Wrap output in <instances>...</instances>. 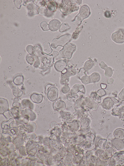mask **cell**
I'll return each instance as SVG.
<instances>
[{"label":"cell","mask_w":124,"mask_h":166,"mask_svg":"<svg viewBox=\"0 0 124 166\" xmlns=\"http://www.w3.org/2000/svg\"><path fill=\"white\" fill-rule=\"evenodd\" d=\"M98 94L100 96H103L105 94V92L104 90L103 89L99 90L97 92Z\"/></svg>","instance_id":"32"},{"label":"cell","mask_w":124,"mask_h":166,"mask_svg":"<svg viewBox=\"0 0 124 166\" xmlns=\"http://www.w3.org/2000/svg\"><path fill=\"white\" fill-rule=\"evenodd\" d=\"M58 94L57 89L55 87H52L48 91L47 94V97L50 100L53 101L57 99Z\"/></svg>","instance_id":"6"},{"label":"cell","mask_w":124,"mask_h":166,"mask_svg":"<svg viewBox=\"0 0 124 166\" xmlns=\"http://www.w3.org/2000/svg\"><path fill=\"white\" fill-rule=\"evenodd\" d=\"M48 9L51 11H54L57 8V4L54 1H51L47 5Z\"/></svg>","instance_id":"21"},{"label":"cell","mask_w":124,"mask_h":166,"mask_svg":"<svg viewBox=\"0 0 124 166\" xmlns=\"http://www.w3.org/2000/svg\"><path fill=\"white\" fill-rule=\"evenodd\" d=\"M82 82L84 84H87L91 82L90 77L85 75L83 76L81 78Z\"/></svg>","instance_id":"23"},{"label":"cell","mask_w":124,"mask_h":166,"mask_svg":"<svg viewBox=\"0 0 124 166\" xmlns=\"http://www.w3.org/2000/svg\"><path fill=\"white\" fill-rule=\"evenodd\" d=\"M114 135L116 138L123 140L124 139V130L118 129L114 132Z\"/></svg>","instance_id":"14"},{"label":"cell","mask_w":124,"mask_h":166,"mask_svg":"<svg viewBox=\"0 0 124 166\" xmlns=\"http://www.w3.org/2000/svg\"><path fill=\"white\" fill-rule=\"evenodd\" d=\"M34 47L32 46L29 45L27 46L26 48L27 51L31 55H32L33 53Z\"/></svg>","instance_id":"27"},{"label":"cell","mask_w":124,"mask_h":166,"mask_svg":"<svg viewBox=\"0 0 124 166\" xmlns=\"http://www.w3.org/2000/svg\"><path fill=\"white\" fill-rule=\"evenodd\" d=\"M93 64V63L92 61L91 60H88L85 63L84 68L85 70H88L92 67Z\"/></svg>","instance_id":"22"},{"label":"cell","mask_w":124,"mask_h":166,"mask_svg":"<svg viewBox=\"0 0 124 166\" xmlns=\"http://www.w3.org/2000/svg\"><path fill=\"white\" fill-rule=\"evenodd\" d=\"M41 51L43 53L46 54H51L52 51L50 44L49 43H46L41 46Z\"/></svg>","instance_id":"11"},{"label":"cell","mask_w":124,"mask_h":166,"mask_svg":"<svg viewBox=\"0 0 124 166\" xmlns=\"http://www.w3.org/2000/svg\"><path fill=\"white\" fill-rule=\"evenodd\" d=\"M90 77L91 82H97L99 81L100 78V74L96 72L93 73Z\"/></svg>","instance_id":"17"},{"label":"cell","mask_w":124,"mask_h":166,"mask_svg":"<svg viewBox=\"0 0 124 166\" xmlns=\"http://www.w3.org/2000/svg\"><path fill=\"white\" fill-rule=\"evenodd\" d=\"M119 99L121 101H124V88H123L119 94Z\"/></svg>","instance_id":"28"},{"label":"cell","mask_w":124,"mask_h":166,"mask_svg":"<svg viewBox=\"0 0 124 166\" xmlns=\"http://www.w3.org/2000/svg\"><path fill=\"white\" fill-rule=\"evenodd\" d=\"M84 90V88L83 85L77 84L74 85L71 90V92H76L78 91H81Z\"/></svg>","instance_id":"19"},{"label":"cell","mask_w":124,"mask_h":166,"mask_svg":"<svg viewBox=\"0 0 124 166\" xmlns=\"http://www.w3.org/2000/svg\"><path fill=\"white\" fill-rule=\"evenodd\" d=\"M75 49V45L70 43L67 44L59 51V56L61 57L70 59L71 58Z\"/></svg>","instance_id":"1"},{"label":"cell","mask_w":124,"mask_h":166,"mask_svg":"<svg viewBox=\"0 0 124 166\" xmlns=\"http://www.w3.org/2000/svg\"><path fill=\"white\" fill-rule=\"evenodd\" d=\"M67 65V63L64 60L61 59L56 62L54 64L55 69L59 72H62Z\"/></svg>","instance_id":"7"},{"label":"cell","mask_w":124,"mask_h":166,"mask_svg":"<svg viewBox=\"0 0 124 166\" xmlns=\"http://www.w3.org/2000/svg\"><path fill=\"white\" fill-rule=\"evenodd\" d=\"M112 143L118 150H121L124 148V142L122 140L116 138L112 141Z\"/></svg>","instance_id":"8"},{"label":"cell","mask_w":124,"mask_h":166,"mask_svg":"<svg viewBox=\"0 0 124 166\" xmlns=\"http://www.w3.org/2000/svg\"><path fill=\"white\" fill-rule=\"evenodd\" d=\"M33 104L29 100L26 99L23 100L21 103V106L25 107H31L33 106Z\"/></svg>","instance_id":"18"},{"label":"cell","mask_w":124,"mask_h":166,"mask_svg":"<svg viewBox=\"0 0 124 166\" xmlns=\"http://www.w3.org/2000/svg\"><path fill=\"white\" fill-rule=\"evenodd\" d=\"M71 38L70 34H66L58 38H55L52 41L51 46L54 48H55L59 46L64 47L70 41Z\"/></svg>","instance_id":"2"},{"label":"cell","mask_w":124,"mask_h":166,"mask_svg":"<svg viewBox=\"0 0 124 166\" xmlns=\"http://www.w3.org/2000/svg\"><path fill=\"white\" fill-rule=\"evenodd\" d=\"M104 15L107 18H109L111 17V13L109 11H106L104 13Z\"/></svg>","instance_id":"34"},{"label":"cell","mask_w":124,"mask_h":166,"mask_svg":"<svg viewBox=\"0 0 124 166\" xmlns=\"http://www.w3.org/2000/svg\"><path fill=\"white\" fill-rule=\"evenodd\" d=\"M41 27L44 31H46L49 29V25L47 22L45 21H43L41 22L40 24Z\"/></svg>","instance_id":"24"},{"label":"cell","mask_w":124,"mask_h":166,"mask_svg":"<svg viewBox=\"0 0 124 166\" xmlns=\"http://www.w3.org/2000/svg\"><path fill=\"white\" fill-rule=\"evenodd\" d=\"M60 25L59 21L56 19L52 20L49 24V29L51 31H55L58 29Z\"/></svg>","instance_id":"10"},{"label":"cell","mask_w":124,"mask_h":166,"mask_svg":"<svg viewBox=\"0 0 124 166\" xmlns=\"http://www.w3.org/2000/svg\"><path fill=\"white\" fill-rule=\"evenodd\" d=\"M113 103L112 100L110 98H107L104 100L103 105L104 108L109 109L112 107Z\"/></svg>","instance_id":"16"},{"label":"cell","mask_w":124,"mask_h":166,"mask_svg":"<svg viewBox=\"0 0 124 166\" xmlns=\"http://www.w3.org/2000/svg\"><path fill=\"white\" fill-rule=\"evenodd\" d=\"M26 60L27 62L31 65H32L34 62V59L33 57L31 56H27L26 57Z\"/></svg>","instance_id":"29"},{"label":"cell","mask_w":124,"mask_h":166,"mask_svg":"<svg viewBox=\"0 0 124 166\" xmlns=\"http://www.w3.org/2000/svg\"><path fill=\"white\" fill-rule=\"evenodd\" d=\"M70 89L69 87L67 85H64L62 88V91L64 93L68 92L69 91Z\"/></svg>","instance_id":"31"},{"label":"cell","mask_w":124,"mask_h":166,"mask_svg":"<svg viewBox=\"0 0 124 166\" xmlns=\"http://www.w3.org/2000/svg\"><path fill=\"white\" fill-rule=\"evenodd\" d=\"M90 14V10L88 7L84 5L81 7L79 13L76 18L78 21L81 22L84 18L87 17Z\"/></svg>","instance_id":"4"},{"label":"cell","mask_w":124,"mask_h":166,"mask_svg":"<svg viewBox=\"0 0 124 166\" xmlns=\"http://www.w3.org/2000/svg\"><path fill=\"white\" fill-rule=\"evenodd\" d=\"M111 38L114 41L117 43H124V29L120 28L113 33L112 35Z\"/></svg>","instance_id":"3"},{"label":"cell","mask_w":124,"mask_h":166,"mask_svg":"<svg viewBox=\"0 0 124 166\" xmlns=\"http://www.w3.org/2000/svg\"><path fill=\"white\" fill-rule=\"evenodd\" d=\"M47 9L46 7L44 6L40 7L38 9L39 14L40 15L45 16L46 14Z\"/></svg>","instance_id":"20"},{"label":"cell","mask_w":124,"mask_h":166,"mask_svg":"<svg viewBox=\"0 0 124 166\" xmlns=\"http://www.w3.org/2000/svg\"><path fill=\"white\" fill-rule=\"evenodd\" d=\"M31 98L34 102L39 103L42 102L43 96L42 94L34 93L31 95Z\"/></svg>","instance_id":"12"},{"label":"cell","mask_w":124,"mask_h":166,"mask_svg":"<svg viewBox=\"0 0 124 166\" xmlns=\"http://www.w3.org/2000/svg\"><path fill=\"white\" fill-rule=\"evenodd\" d=\"M114 149L111 148L109 147L106 150V155L108 157L113 155L114 152Z\"/></svg>","instance_id":"26"},{"label":"cell","mask_w":124,"mask_h":166,"mask_svg":"<svg viewBox=\"0 0 124 166\" xmlns=\"http://www.w3.org/2000/svg\"><path fill=\"white\" fill-rule=\"evenodd\" d=\"M0 111H4L7 110L8 108V104L7 100L2 98L0 99Z\"/></svg>","instance_id":"13"},{"label":"cell","mask_w":124,"mask_h":166,"mask_svg":"<svg viewBox=\"0 0 124 166\" xmlns=\"http://www.w3.org/2000/svg\"><path fill=\"white\" fill-rule=\"evenodd\" d=\"M101 88L102 89H105L107 87V85L106 84L101 83Z\"/></svg>","instance_id":"36"},{"label":"cell","mask_w":124,"mask_h":166,"mask_svg":"<svg viewBox=\"0 0 124 166\" xmlns=\"http://www.w3.org/2000/svg\"><path fill=\"white\" fill-rule=\"evenodd\" d=\"M19 101L18 98H15V99L14 102L13 104V106L14 107L19 106L20 105Z\"/></svg>","instance_id":"30"},{"label":"cell","mask_w":124,"mask_h":166,"mask_svg":"<svg viewBox=\"0 0 124 166\" xmlns=\"http://www.w3.org/2000/svg\"><path fill=\"white\" fill-rule=\"evenodd\" d=\"M10 86L12 89L14 95L16 97H20L22 95L23 92L19 89L18 86L15 84L11 83Z\"/></svg>","instance_id":"9"},{"label":"cell","mask_w":124,"mask_h":166,"mask_svg":"<svg viewBox=\"0 0 124 166\" xmlns=\"http://www.w3.org/2000/svg\"><path fill=\"white\" fill-rule=\"evenodd\" d=\"M107 78V83L108 84H111L114 81V79L113 78L109 77Z\"/></svg>","instance_id":"33"},{"label":"cell","mask_w":124,"mask_h":166,"mask_svg":"<svg viewBox=\"0 0 124 166\" xmlns=\"http://www.w3.org/2000/svg\"><path fill=\"white\" fill-rule=\"evenodd\" d=\"M23 75L21 74H18L14 76L13 79V82L15 84L19 85L23 83Z\"/></svg>","instance_id":"15"},{"label":"cell","mask_w":124,"mask_h":166,"mask_svg":"<svg viewBox=\"0 0 124 166\" xmlns=\"http://www.w3.org/2000/svg\"><path fill=\"white\" fill-rule=\"evenodd\" d=\"M99 65L100 67L104 70V75L106 78L110 77L112 76L113 74V70L111 68L108 67L102 61L99 63Z\"/></svg>","instance_id":"5"},{"label":"cell","mask_w":124,"mask_h":166,"mask_svg":"<svg viewBox=\"0 0 124 166\" xmlns=\"http://www.w3.org/2000/svg\"><path fill=\"white\" fill-rule=\"evenodd\" d=\"M108 160V162L109 165L112 166L114 165L115 164V162L113 159H110Z\"/></svg>","instance_id":"35"},{"label":"cell","mask_w":124,"mask_h":166,"mask_svg":"<svg viewBox=\"0 0 124 166\" xmlns=\"http://www.w3.org/2000/svg\"><path fill=\"white\" fill-rule=\"evenodd\" d=\"M70 28L68 25L64 23H62L61 26L59 29V31L61 32L64 31Z\"/></svg>","instance_id":"25"}]
</instances>
